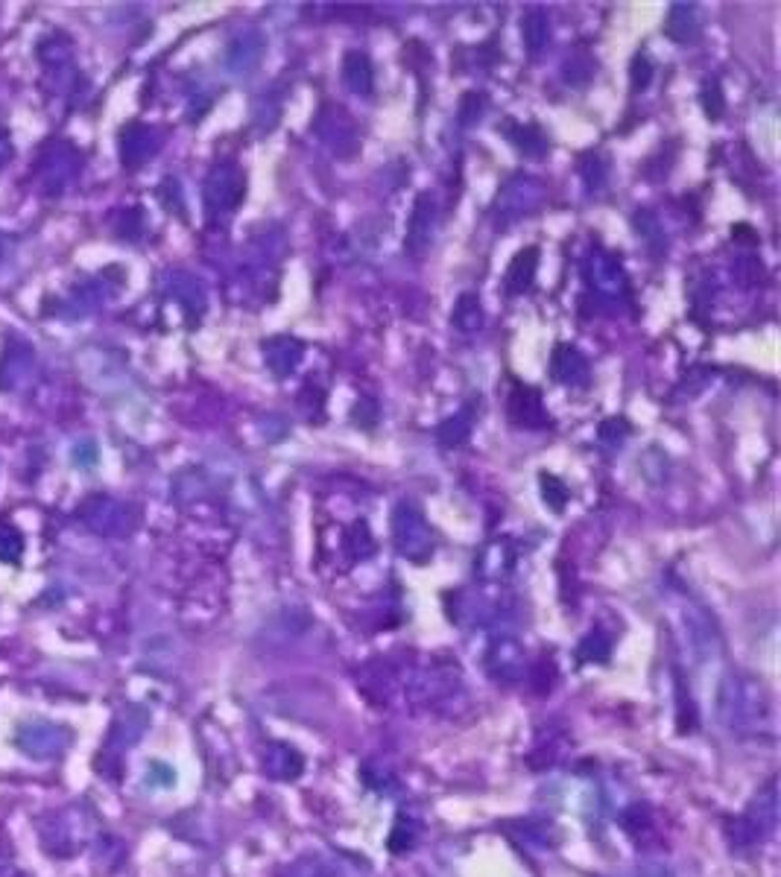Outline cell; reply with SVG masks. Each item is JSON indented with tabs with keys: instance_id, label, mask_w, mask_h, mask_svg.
Segmentation results:
<instances>
[{
	"instance_id": "28",
	"label": "cell",
	"mask_w": 781,
	"mask_h": 877,
	"mask_svg": "<svg viewBox=\"0 0 781 877\" xmlns=\"http://www.w3.org/2000/svg\"><path fill=\"white\" fill-rule=\"evenodd\" d=\"M629 77H632V88H635V91H641V88H647V85H650V77H653V65H650L644 56H638V59L632 62V71H629Z\"/></svg>"
},
{
	"instance_id": "30",
	"label": "cell",
	"mask_w": 781,
	"mask_h": 877,
	"mask_svg": "<svg viewBox=\"0 0 781 877\" xmlns=\"http://www.w3.org/2000/svg\"><path fill=\"white\" fill-rule=\"evenodd\" d=\"M12 153H15V150H12V141H9V135L0 129V167L12 158Z\"/></svg>"
},
{
	"instance_id": "21",
	"label": "cell",
	"mask_w": 781,
	"mask_h": 877,
	"mask_svg": "<svg viewBox=\"0 0 781 877\" xmlns=\"http://www.w3.org/2000/svg\"><path fill=\"white\" fill-rule=\"evenodd\" d=\"M451 322H454V328L463 331V334L477 331V328L483 325V307H480V299H477L474 293H463V296L457 299L454 310H451Z\"/></svg>"
},
{
	"instance_id": "8",
	"label": "cell",
	"mask_w": 781,
	"mask_h": 877,
	"mask_svg": "<svg viewBox=\"0 0 781 877\" xmlns=\"http://www.w3.org/2000/svg\"><path fill=\"white\" fill-rule=\"evenodd\" d=\"M158 144H161V135H158V129H153V126H147V123H129V126H123L118 141L123 167L138 170L141 164H147L156 155Z\"/></svg>"
},
{
	"instance_id": "20",
	"label": "cell",
	"mask_w": 781,
	"mask_h": 877,
	"mask_svg": "<svg viewBox=\"0 0 781 877\" xmlns=\"http://www.w3.org/2000/svg\"><path fill=\"white\" fill-rule=\"evenodd\" d=\"M521 36H524V47L530 53H539L550 39V21H547L545 9H533L524 15L521 21Z\"/></svg>"
},
{
	"instance_id": "13",
	"label": "cell",
	"mask_w": 781,
	"mask_h": 877,
	"mask_svg": "<svg viewBox=\"0 0 781 877\" xmlns=\"http://www.w3.org/2000/svg\"><path fill=\"white\" fill-rule=\"evenodd\" d=\"M433 199L430 196H419L416 208H413V217H410V229H407V246L410 252H425L430 246V237H433Z\"/></svg>"
},
{
	"instance_id": "4",
	"label": "cell",
	"mask_w": 781,
	"mask_h": 877,
	"mask_svg": "<svg viewBox=\"0 0 781 877\" xmlns=\"http://www.w3.org/2000/svg\"><path fill=\"white\" fill-rule=\"evenodd\" d=\"M79 518L85 521V527H91L94 533L100 535H126L138 524V515L129 506L112 500V497L85 500L82 509H79Z\"/></svg>"
},
{
	"instance_id": "17",
	"label": "cell",
	"mask_w": 781,
	"mask_h": 877,
	"mask_svg": "<svg viewBox=\"0 0 781 877\" xmlns=\"http://www.w3.org/2000/svg\"><path fill=\"white\" fill-rule=\"evenodd\" d=\"M664 30H667V36L673 41H694L697 39V33H700L697 9H694V6H685V3L670 6V15H667Z\"/></svg>"
},
{
	"instance_id": "22",
	"label": "cell",
	"mask_w": 781,
	"mask_h": 877,
	"mask_svg": "<svg viewBox=\"0 0 781 877\" xmlns=\"http://www.w3.org/2000/svg\"><path fill=\"white\" fill-rule=\"evenodd\" d=\"M24 556V535L15 524L0 521V562L6 565H18Z\"/></svg>"
},
{
	"instance_id": "29",
	"label": "cell",
	"mask_w": 781,
	"mask_h": 877,
	"mask_svg": "<svg viewBox=\"0 0 781 877\" xmlns=\"http://www.w3.org/2000/svg\"><path fill=\"white\" fill-rule=\"evenodd\" d=\"M74 457H77V465L88 468L91 462H97V445L94 442H79L74 448Z\"/></svg>"
},
{
	"instance_id": "26",
	"label": "cell",
	"mask_w": 781,
	"mask_h": 877,
	"mask_svg": "<svg viewBox=\"0 0 781 877\" xmlns=\"http://www.w3.org/2000/svg\"><path fill=\"white\" fill-rule=\"evenodd\" d=\"M542 497L547 500V506H553L556 512L568 503V489L562 480L550 477V474H542Z\"/></svg>"
},
{
	"instance_id": "23",
	"label": "cell",
	"mask_w": 781,
	"mask_h": 877,
	"mask_svg": "<svg viewBox=\"0 0 781 877\" xmlns=\"http://www.w3.org/2000/svg\"><path fill=\"white\" fill-rule=\"evenodd\" d=\"M278 755H281V761H275V758H267L264 755V769L275 775V778H296L299 772H302V758L293 752V749H287V746H278Z\"/></svg>"
},
{
	"instance_id": "1",
	"label": "cell",
	"mask_w": 781,
	"mask_h": 877,
	"mask_svg": "<svg viewBox=\"0 0 781 877\" xmlns=\"http://www.w3.org/2000/svg\"><path fill=\"white\" fill-rule=\"evenodd\" d=\"M717 720L741 740L770 737L776 725L770 693L746 673H729L717 690Z\"/></svg>"
},
{
	"instance_id": "15",
	"label": "cell",
	"mask_w": 781,
	"mask_h": 877,
	"mask_svg": "<svg viewBox=\"0 0 781 877\" xmlns=\"http://www.w3.org/2000/svg\"><path fill=\"white\" fill-rule=\"evenodd\" d=\"M264 357H267V366L273 369L275 375H290L296 369V363L302 360V345L296 340H270L264 345Z\"/></svg>"
},
{
	"instance_id": "6",
	"label": "cell",
	"mask_w": 781,
	"mask_h": 877,
	"mask_svg": "<svg viewBox=\"0 0 781 877\" xmlns=\"http://www.w3.org/2000/svg\"><path fill=\"white\" fill-rule=\"evenodd\" d=\"M71 743V731L56 723H27L18 728V749L36 761L59 758Z\"/></svg>"
},
{
	"instance_id": "12",
	"label": "cell",
	"mask_w": 781,
	"mask_h": 877,
	"mask_svg": "<svg viewBox=\"0 0 781 877\" xmlns=\"http://www.w3.org/2000/svg\"><path fill=\"white\" fill-rule=\"evenodd\" d=\"M536 269H539V249L536 246L521 249L512 258V264L507 269V278H504V287H507L509 296H521L524 290H530V284L536 278Z\"/></svg>"
},
{
	"instance_id": "11",
	"label": "cell",
	"mask_w": 781,
	"mask_h": 877,
	"mask_svg": "<svg viewBox=\"0 0 781 877\" xmlns=\"http://www.w3.org/2000/svg\"><path fill=\"white\" fill-rule=\"evenodd\" d=\"M509 419L515 421V424H521V427H545L547 413L539 389L518 386L512 392V398H509Z\"/></svg>"
},
{
	"instance_id": "27",
	"label": "cell",
	"mask_w": 781,
	"mask_h": 877,
	"mask_svg": "<svg viewBox=\"0 0 781 877\" xmlns=\"http://www.w3.org/2000/svg\"><path fill=\"white\" fill-rule=\"evenodd\" d=\"M703 106L708 117H714V120L723 115V91H720V82L717 79H705Z\"/></svg>"
},
{
	"instance_id": "14",
	"label": "cell",
	"mask_w": 781,
	"mask_h": 877,
	"mask_svg": "<svg viewBox=\"0 0 781 877\" xmlns=\"http://www.w3.org/2000/svg\"><path fill=\"white\" fill-rule=\"evenodd\" d=\"M553 378L562 383H571V386L586 383L588 366L577 348H571V345L556 348V354H553Z\"/></svg>"
},
{
	"instance_id": "18",
	"label": "cell",
	"mask_w": 781,
	"mask_h": 877,
	"mask_svg": "<svg viewBox=\"0 0 781 877\" xmlns=\"http://www.w3.org/2000/svg\"><path fill=\"white\" fill-rule=\"evenodd\" d=\"M489 667H492V673L498 676V679H515L518 673H521V667H524V655H521V649L518 644H512V641H498L492 652H489Z\"/></svg>"
},
{
	"instance_id": "10",
	"label": "cell",
	"mask_w": 781,
	"mask_h": 877,
	"mask_svg": "<svg viewBox=\"0 0 781 877\" xmlns=\"http://www.w3.org/2000/svg\"><path fill=\"white\" fill-rule=\"evenodd\" d=\"M33 348L30 343H9L3 357H0V389L3 392H12L18 383H24V378L33 372Z\"/></svg>"
},
{
	"instance_id": "24",
	"label": "cell",
	"mask_w": 781,
	"mask_h": 877,
	"mask_svg": "<svg viewBox=\"0 0 781 877\" xmlns=\"http://www.w3.org/2000/svg\"><path fill=\"white\" fill-rule=\"evenodd\" d=\"M471 413L469 410H463L460 416H454V419H448L442 427H439V436H442V442L445 445H463L466 439H469L471 433Z\"/></svg>"
},
{
	"instance_id": "2",
	"label": "cell",
	"mask_w": 781,
	"mask_h": 877,
	"mask_svg": "<svg viewBox=\"0 0 781 877\" xmlns=\"http://www.w3.org/2000/svg\"><path fill=\"white\" fill-rule=\"evenodd\" d=\"M79 164L82 161H79V153L74 144L50 141L44 147V153L39 155V164H36V176H39L44 193L56 196V193L65 191L79 173Z\"/></svg>"
},
{
	"instance_id": "19",
	"label": "cell",
	"mask_w": 781,
	"mask_h": 877,
	"mask_svg": "<svg viewBox=\"0 0 781 877\" xmlns=\"http://www.w3.org/2000/svg\"><path fill=\"white\" fill-rule=\"evenodd\" d=\"M144 728H147V714H144V711H138V708L123 711L118 720H115V725H112L109 740H112V746H118V749H129V746L141 737Z\"/></svg>"
},
{
	"instance_id": "5",
	"label": "cell",
	"mask_w": 781,
	"mask_h": 877,
	"mask_svg": "<svg viewBox=\"0 0 781 877\" xmlns=\"http://www.w3.org/2000/svg\"><path fill=\"white\" fill-rule=\"evenodd\" d=\"M392 535L395 547L407 559H425L430 553V527L422 518V512L410 503H401L392 518Z\"/></svg>"
},
{
	"instance_id": "16",
	"label": "cell",
	"mask_w": 781,
	"mask_h": 877,
	"mask_svg": "<svg viewBox=\"0 0 781 877\" xmlns=\"http://www.w3.org/2000/svg\"><path fill=\"white\" fill-rule=\"evenodd\" d=\"M343 82L352 88L354 94H369L372 91V82H375V74H372V62L366 53H346L343 59Z\"/></svg>"
},
{
	"instance_id": "9",
	"label": "cell",
	"mask_w": 781,
	"mask_h": 877,
	"mask_svg": "<svg viewBox=\"0 0 781 877\" xmlns=\"http://www.w3.org/2000/svg\"><path fill=\"white\" fill-rule=\"evenodd\" d=\"M79 819H82L79 810H62V813L50 816V819H47V828H44V834H41L44 848H50V851L59 854V857L74 854L79 845L85 842V831H79L77 828Z\"/></svg>"
},
{
	"instance_id": "3",
	"label": "cell",
	"mask_w": 781,
	"mask_h": 877,
	"mask_svg": "<svg viewBox=\"0 0 781 877\" xmlns=\"http://www.w3.org/2000/svg\"><path fill=\"white\" fill-rule=\"evenodd\" d=\"M776 825H779V790H776V781H770L755 799L749 801L746 813L738 822V839L749 842V845H758L776 834Z\"/></svg>"
},
{
	"instance_id": "7",
	"label": "cell",
	"mask_w": 781,
	"mask_h": 877,
	"mask_svg": "<svg viewBox=\"0 0 781 877\" xmlns=\"http://www.w3.org/2000/svg\"><path fill=\"white\" fill-rule=\"evenodd\" d=\"M243 191H246L243 173L237 170L235 164H220L208 176V185H205L208 211H232V208H237V202L243 199Z\"/></svg>"
},
{
	"instance_id": "25",
	"label": "cell",
	"mask_w": 781,
	"mask_h": 877,
	"mask_svg": "<svg viewBox=\"0 0 781 877\" xmlns=\"http://www.w3.org/2000/svg\"><path fill=\"white\" fill-rule=\"evenodd\" d=\"M287 877H343L331 863L319 860V857H308V860H299Z\"/></svg>"
}]
</instances>
